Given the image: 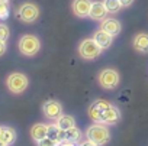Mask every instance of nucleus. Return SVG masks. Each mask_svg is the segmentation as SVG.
Masks as SVG:
<instances>
[{"label":"nucleus","mask_w":148,"mask_h":146,"mask_svg":"<svg viewBox=\"0 0 148 146\" xmlns=\"http://www.w3.org/2000/svg\"><path fill=\"white\" fill-rule=\"evenodd\" d=\"M48 137H51V139H54L55 142L60 143L61 140L65 139V130L60 129L57 126V123L55 124H48Z\"/></svg>","instance_id":"f3484780"},{"label":"nucleus","mask_w":148,"mask_h":146,"mask_svg":"<svg viewBox=\"0 0 148 146\" xmlns=\"http://www.w3.org/2000/svg\"><path fill=\"white\" fill-rule=\"evenodd\" d=\"M79 146H99V145H96V143H93L92 140H89V139H87V140L82 142V143H80Z\"/></svg>","instance_id":"393cba45"},{"label":"nucleus","mask_w":148,"mask_h":146,"mask_svg":"<svg viewBox=\"0 0 148 146\" xmlns=\"http://www.w3.org/2000/svg\"><path fill=\"white\" fill-rule=\"evenodd\" d=\"M58 146H77V143H74V142H70V140L64 139V140H61V142L58 143Z\"/></svg>","instance_id":"5701e85b"},{"label":"nucleus","mask_w":148,"mask_h":146,"mask_svg":"<svg viewBox=\"0 0 148 146\" xmlns=\"http://www.w3.org/2000/svg\"><path fill=\"white\" fill-rule=\"evenodd\" d=\"M0 130H2V126H0Z\"/></svg>","instance_id":"c85d7f7f"},{"label":"nucleus","mask_w":148,"mask_h":146,"mask_svg":"<svg viewBox=\"0 0 148 146\" xmlns=\"http://www.w3.org/2000/svg\"><path fill=\"white\" fill-rule=\"evenodd\" d=\"M0 146H8V145H6L5 142H2V140H0Z\"/></svg>","instance_id":"bb28decb"},{"label":"nucleus","mask_w":148,"mask_h":146,"mask_svg":"<svg viewBox=\"0 0 148 146\" xmlns=\"http://www.w3.org/2000/svg\"><path fill=\"white\" fill-rule=\"evenodd\" d=\"M97 81L102 88L105 90H113L119 86L121 83V75L119 72L113 68H105L100 71V74L97 77Z\"/></svg>","instance_id":"39448f33"},{"label":"nucleus","mask_w":148,"mask_h":146,"mask_svg":"<svg viewBox=\"0 0 148 146\" xmlns=\"http://www.w3.org/2000/svg\"><path fill=\"white\" fill-rule=\"evenodd\" d=\"M103 3H105V6H106V9H108V12L109 13H118L123 6H122V3H121V0H103Z\"/></svg>","instance_id":"6ab92c4d"},{"label":"nucleus","mask_w":148,"mask_h":146,"mask_svg":"<svg viewBox=\"0 0 148 146\" xmlns=\"http://www.w3.org/2000/svg\"><path fill=\"white\" fill-rule=\"evenodd\" d=\"M19 51L25 56H35L41 49V41L35 35H23L19 39Z\"/></svg>","instance_id":"7ed1b4c3"},{"label":"nucleus","mask_w":148,"mask_h":146,"mask_svg":"<svg viewBox=\"0 0 148 146\" xmlns=\"http://www.w3.org/2000/svg\"><path fill=\"white\" fill-rule=\"evenodd\" d=\"M0 2H5V3H9V2H10V0H0Z\"/></svg>","instance_id":"cd10ccee"},{"label":"nucleus","mask_w":148,"mask_h":146,"mask_svg":"<svg viewBox=\"0 0 148 146\" xmlns=\"http://www.w3.org/2000/svg\"><path fill=\"white\" fill-rule=\"evenodd\" d=\"M92 7V0H73L71 3V10L77 18H89Z\"/></svg>","instance_id":"1a4fd4ad"},{"label":"nucleus","mask_w":148,"mask_h":146,"mask_svg":"<svg viewBox=\"0 0 148 146\" xmlns=\"http://www.w3.org/2000/svg\"><path fill=\"white\" fill-rule=\"evenodd\" d=\"M6 49H8V46H6V41H0V56L5 55Z\"/></svg>","instance_id":"b1692460"},{"label":"nucleus","mask_w":148,"mask_h":146,"mask_svg":"<svg viewBox=\"0 0 148 146\" xmlns=\"http://www.w3.org/2000/svg\"><path fill=\"white\" fill-rule=\"evenodd\" d=\"M55 122H57V126L62 130H68V129L76 126V119H74L73 116H70V114H61Z\"/></svg>","instance_id":"2eb2a0df"},{"label":"nucleus","mask_w":148,"mask_h":146,"mask_svg":"<svg viewBox=\"0 0 148 146\" xmlns=\"http://www.w3.org/2000/svg\"><path fill=\"white\" fill-rule=\"evenodd\" d=\"M134 2H135V0H121V3H122L123 7H129Z\"/></svg>","instance_id":"a878e982"},{"label":"nucleus","mask_w":148,"mask_h":146,"mask_svg":"<svg viewBox=\"0 0 148 146\" xmlns=\"http://www.w3.org/2000/svg\"><path fill=\"white\" fill-rule=\"evenodd\" d=\"M38 143V146H58V142H55L54 139H51V137H44L42 140H39V142H36Z\"/></svg>","instance_id":"412c9836"},{"label":"nucleus","mask_w":148,"mask_h":146,"mask_svg":"<svg viewBox=\"0 0 148 146\" xmlns=\"http://www.w3.org/2000/svg\"><path fill=\"white\" fill-rule=\"evenodd\" d=\"M6 86H8L10 93L22 94L28 88L29 80H28V77L25 74H22V72H12V74L6 78Z\"/></svg>","instance_id":"423d86ee"},{"label":"nucleus","mask_w":148,"mask_h":146,"mask_svg":"<svg viewBox=\"0 0 148 146\" xmlns=\"http://www.w3.org/2000/svg\"><path fill=\"white\" fill-rule=\"evenodd\" d=\"M108 9L105 6L103 2H99V0H96V2H92V7H90V13H89V18L93 19V20H103L106 16H108Z\"/></svg>","instance_id":"9b49d317"},{"label":"nucleus","mask_w":148,"mask_h":146,"mask_svg":"<svg viewBox=\"0 0 148 146\" xmlns=\"http://www.w3.org/2000/svg\"><path fill=\"white\" fill-rule=\"evenodd\" d=\"M132 46L135 51H138L141 54H147L148 52V33L141 32V33L135 35V38L132 41Z\"/></svg>","instance_id":"ddd939ff"},{"label":"nucleus","mask_w":148,"mask_h":146,"mask_svg":"<svg viewBox=\"0 0 148 146\" xmlns=\"http://www.w3.org/2000/svg\"><path fill=\"white\" fill-rule=\"evenodd\" d=\"M102 52H103V49L96 43V41L93 38H86L79 45V54H80V56L83 59H87V61H93V59L99 58Z\"/></svg>","instance_id":"20e7f679"},{"label":"nucleus","mask_w":148,"mask_h":146,"mask_svg":"<svg viewBox=\"0 0 148 146\" xmlns=\"http://www.w3.org/2000/svg\"><path fill=\"white\" fill-rule=\"evenodd\" d=\"M10 36V29L8 25L0 23V41H8Z\"/></svg>","instance_id":"aec40b11"},{"label":"nucleus","mask_w":148,"mask_h":146,"mask_svg":"<svg viewBox=\"0 0 148 146\" xmlns=\"http://www.w3.org/2000/svg\"><path fill=\"white\" fill-rule=\"evenodd\" d=\"M100 29L106 31L108 33H110L112 36H118L122 31V25L118 19L115 18H105L102 22H100Z\"/></svg>","instance_id":"9d476101"},{"label":"nucleus","mask_w":148,"mask_h":146,"mask_svg":"<svg viewBox=\"0 0 148 146\" xmlns=\"http://www.w3.org/2000/svg\"><path fill=\"white\" fill-rule=\"evenodd\" d=\"M113 38L115 36H112L110 33H108L106 31H103V29H99V31H96L95 33H93V39L96 41V43L105 51V49H108V48H110V45H112V42H113Z\"/></svg>","instance_id":"f8f14e48"},{"label":"nucleus","mask_w":148,"mask_h":146,"mask_svg":"<svg viewBox=\"0 0 148 146\" xmlns=\"http://www.w3.org/2000/svg\"><path fill=\"white\" fill-rule=\"evenodd\" d=\"M0 140L5 142L8 146H10L16 140V132L12 127H2L0 130Z\"/></svg>","instance_id":"dca6fc26"},{"label":"nucleus","mask_w":148,"mask_h":146,"mask_svg":"<svg viewBox=\"0 0 148 146\" xmlns=\"http://www.w3.org/2000/svg\"><path fill=\"white\" fill-rule=\"evenodd\" d=\"M42 111H44V114H45L47 119H49V120H57V119L62 114V106H61V103L57 101V100H48L47 103H44Z\"/></svg>","instance_id":"6e6552de"},{"label":"nucleus","mask_w":148,"mask_h":146,"mask_svg":"<svg viewBox=\"0 0 148 146\" xmlns=\"http://www.w3.org/2000/svg\"><path fill=\"white\" fill-rule=\"evenodd\" d=\"M82 136H83V134H82L80 129H77L76 126L71 127V129H68V130H65V139H67V140H70V142L77 143V142H80Z\"/></svg>","instance_id":"a211bd4d"},{"label":"nucleus","mask_w":148,"mask_h":146,"mask_svg":"<svg viewBox=\"0 0 148 146\" xmlns=\"http://www.w3.org/2000/svg\"><path fill=\"white\" fill-rule=\"evenodd\" d=\"M9 16V6L5 2H0V19H6Z\"/></svg>","instance_id":"4be33fe9"},{"label":"nucleus","mask_w":148,"mask_h":146,"mask_svg":"<svg viewBox=\"0 0 148 146\" xmlns=\"http://www.w3.org/2000/svg\"><path fill=\"white\" fill-rule=\"evenodd\" d=\"M18 18L25 23H34L39 18V7L32 2L22 3L18 9Z\"/></svg>","instance_id":"0eeeda50"},{"label":"nucleus","mask_w":148,"mask_h":146,"mask_svg":"<svg viewBox=\"0 0 148 146\" xmlns=\"http://www.w3.org/2000/svg\"><path fill=\"white\" fill-rule=\"evenodd\" d=\"M48 136V124H44V123H36L31 127V137L35 140V142H39L42 140L44 137Z\"/></svg>","instance_id":"4468645a"},{"label":"nucleus","mask_w":148,"mask_h":146,"mask_svg":"<svg viewBox=\"0 0 148 146\" xmlns=\"http://www.w3.org/2000/svg\"><path fill=\"white\" fill-rule=\"evenodd\" d=\"M86 137L89 140H92L93 143L102 146V145H106L109 140H110V130L108 127V124H103V123H95L92 126L87 127L86 130Z\"/></svg>","instance_id":"f03ea898"},{"label":"nucleus","mask_w":148,"mask_h":146,"mask_svg":"<svg viewBox=\"0 0 148 146\" xmlns=\"http://www.w3.org/2000/svg\"><path fill=\"white\" fill-rule=\"evenodd\" d=\"M89 117L95 123H103L108 126L116 124L121 120V111L112 103L106 100H96L89 107Z\"/></svg>","instance_id":"f257e3e1"}]
</instances>
